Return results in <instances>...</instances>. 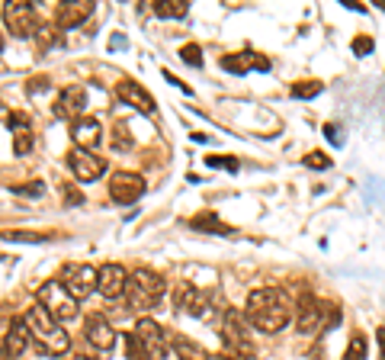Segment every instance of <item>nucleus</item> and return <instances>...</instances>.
Wrapping results in <instances>:
<instances>
[{"mask_svg":"<svg viewBox=\"0 0 385 360\" xmlns=\"http://www.w3.org/2000/svg\"><path fill=\"white\" fill-rule=\"evenodd\" d=\"M4 23L16 39H29L39 29L36 7L29 0H10V4H4Z\"/></svg>","mask_w":385,"mask_h":360,"instance_id":"obj_5","label":"nucleus"},{"mask_svg":"<svg viewBox=\"0 0 385 360\" xmlns=\"http://www.w3.org/2000/svg\"><path fill=\"white\" fill-rule=\"evenodd\" d=\"M305 168L327 171V168H331V158H327L325 152H309V154H305Z\"/></svg>","mask_w":385,"mask_h":360,"instance_id":"obj_30","label":"nucleus"},{"mask_svg":"<svg viewBox=\"0 0 385 360\" xmlns=\"http://www.w3.org/2000/svg\"><path fill=\"white\" fill-rule=\"evenodd\" d=\"M26 347H29V328H26V322H13L4 338V351H7V357H20Z\"/></svg>","mask_w":385,"mask_h":360,"instance_id":"obj_20","label":"nucleus"},{"mask_svg":"<svg viewBox=\"0 0 385 360\" xmlns=\"http://www.w3.org/2000/svg\"><path fill=\"white\" fill-rule=\"evenodd\" d=\"M90 13H93V4H87V0L61 4V7L55 10V29H74L83 20H90Z\"/></svg>","mask_w":385,"mask_h":360,"instance_id":"obj_17","label":"nucleus"},{"mask_svg":"<svg viewBox=\"0 0 385 360\" xmlns=\"http://www.w3.org/2000/svg\"><path fill=\"white\" fill-rule=\"evenodd\" d=\"M183 62L193 65V68H203V52H199V46H183Z\"/></svg>","mask_w":385,"mask_h":360,"instance_id":"obj_32","label":"nucleus"},{"mask_svg":"<svg viewBox=\"0 0 385 360\" xmlns=\"http://www.w3.org/2000/svg\"><path fill=\"white\" fill-rule=\"evenodd\" d=\"M55 42H58V29H55V26H39V32H36V46H39V52L52 48Z\"/></svg>","mask_w":385,"mask_h":360,"instance_id":"obj_27","label":"nucleus"},{"mask_svg":"<svg viewBox=\"0 0 385 360\" xmlns=\"http://www.w3.org/2000/svg\"><path fill=\"white\" fill-rule=\"evenodd\" d=\"M370 354V345H366V335H353L350 338L347 351H344V360H366Z\"/></svg>","mask_w":385,"mask_h":360,"instance_id":"obj_26","label":"nucleus"},{"mask_svg":"<svg viewBox=\"0 0 385 360\" xmlns=\"http://www.w3.org/2000/svg\"><path fill=\"white\" fill-rule=\"evenodd\" d=\"M350 48H353V55H370L372 52V39L370 36H356Z\"/></svg>","mask_w":385,"mask_h":360,"instance_id":"obj_35","label":"nucleus"},{"mask_svg":"<svg viewBox=\"0 0 385 360\" xmlns=\"http://www.w3.org/2000/svg\"><path fill=\"white\" fill-rule=\"evenodd\" d=\"M321 93V81H302V84H292V97L299 100H311Z\"/></svg>","mask_w":385,"mask_h":360,"instance_id":"obj_28","label":"nucleus"},{"mask_svg":"<svg viewBox=\"0 0 385 360\" xmlns=\"http://www.w3.org/2000/svg\"><path fill=\"white\" fill-rule=\"evenodd\" d=\"M142 193H144V177L142 174L119 171V174H113V180H109V196H113L116 203H122V206L135 203Z\"/></svg>","mask_w":385,"mask_h":360,"instance_id":"obj_9","label":"nucleus"},{"mask_svg":"<svg viewBox=\"0 0 385 360\" xmlns=\"http://www.w3.org/2000/svg\"><path fill=\"white\" fill-rule=\"evenodd\" d=\"M68 164H71V171H74V177L81 180V184H93V180H100V177L106 174L103 158L93 154V152H81V148L68 152Z\"/></svg>","mask_w":385,"mask_h":360,"instance_id":"obj_8","label":"nucleus"},{"mask_svg":"<svg viewBox=\"0 0 385 360\" xmlns=\"http://www.w3.org/2000/svg\"><path fill=\"white\" fill-rule=\"evenodd\" d=\"M154 13L164 16V20H183L189 13V4L187 0H158L154 4Z\"/></svg>","mask_w":385,"mask_h":360,"instance_id":"obj_24","label":"nucleus"},{"mask_svg":"<svg viewBox=\"0 0 385 360\" xmlns=\"http://www.w3.org/2000/svg\"><path fill=\"white\" fill-rule=\"evenodd\" d=\"M71 360H97V357H87V354H74Z\"/></svg>","mask_w":385,"mask_h":360,"instance_id":"obj_41","label":"nucleus"},{"mask_svg":"<svg viewBox=\"0 0 385 360\" xmlns=\"http://www.w3.org/2000/svg\"><path fill=\"white\" fill-rule=\"evenodd\" d=\"M23 322H26V328H29V338L39 345V351H42V354H48V357H61V354H68V347H71L68 331L61 328V325L55 322L52 315L39 306V302L26 312Z\"/></svg>","mask_w":385,"mask_h":360,"instance_id":"obj_2","label":"nucleus"},{"mask_svg":"<svg viewBox=\"0 0 385 360\" xmlns=\"http://www.w3.org/2000/svg\"><path fill=\"white\" fill-rule=\"evenodd\" d=\"M126 351H128V360H151V357H148V351L138 345L135 335H126Z\"/></svg>","mask_w":385,"mask_h":360,"instance_id":"obj_29","label":"nucleus"},{"mask_svg":"<svg viewBox=\"0 0 385 360\" xmlns=\"http://www.w3.org/2000/svg\"><path fill=\"white\" fill-rule=\"evenodd\" d=\"M132 335L138 338V345L148 351L151 360H161L167 354V338H164V328H161L154 319H138L135 322V331Z\"/></svg>","mask_w":385,"mask_h":360,"instance_id":"obj_7","label":"nucleus"},{"mask_svg":"<svg viewBox=\"0 0 385 360\" xmlns=\"http://www.w3.org/2000/svg\"><path fill=\"white\" fill-rule=\"evenodd\" d=\"M61 196H65V203H71V206H81L83 203L81 190H74V184H61Z\"/></svg>","mask_w":385,"mask_h":360,"instance_id":"obj_34","label":"nucleus"},{"mask_svg":"<svg viewBox=\"0 0 385 360\" xmlns=\"http://www.w3.org/2000/svg\"><path fill=\"white\" fill-rule=\"evenodd\" d=\"M4 238H10V241H46L48 235H36V232H4Z\"/></svg>","mask_w":385,"mask_h":360,"instance_id":"obj_33","label":"nucleus"},{"mask_svg":"<svg viewBox=\"0 0 385 360\" xmlns=\"http://www.w3.org/2000/svg\"><path fill=\"white\" fill-rule=\"evenodd\" d=\"M39 306L46 309L58 325L77 319V299L71 296V293L65 290V284H58V280H48V284L39 286Z\"/></svg>","mask_w":385,"mask_h":360,"instance_id":"obj_4","label":"nucleus"},{"mask_svg":"<svg viewBox=\"0 0 385 360\" xmlns=\"http://www.w3.org/2000/svg\"><path fill=\"white\" fill-rule=\"evenodd\" d=\"M109 142H113V148L116 152H128V148L135 145V142H132V132H128V123H113V138H109Z\"/></svg>","mask_w":385,"mask_h":360,"instance_id":"obj_25","label":"nucleus"},{"mask_svg":"<svg viewBox=\"0 0 385 360\" xmlns=\"http://www.w3.org/2000/svg\"><path fill=\"white\" fill-rule=\"evenodd\" d=\"M215 360H244V357H234V354H219Z\"/></svg>","mask_w":385,"mask_h":360,"instance_id":"obj_40","label":"nucleus"},{"mask_svg":"<svg viewBox=\"0 0 385 360\" xmlns=\"http://www.w3.org/2000/svg\"><path fill=\"white\" fill-rule=\"evenodd\" d=\"M83 335H87V341H90L97 351H113L116 347V331H113V325L106 322L103 315H90L87 322H83Z\"/></svg>","mask_w":385,"mask_h":360,"instance_id":"obj_15","label":"nucleus"},{"mask_svg":"<svg viewBox=\"0 0 385 360\" xmlns=\"http://www.w3.org/2000/svg\"><path fill=\"white\" fill-rule=\"evenodd\" d=\"M10 123V129H13V152L16 154H29L32 152V132H29V126H26V116H10L7 119Z\"/></svg>","mask_w":385,"mask_h":360,"instance_id":"obj_21","label":"nucleus"},{"mask_svg":"<svg viewBox=\"0 0 385 360\" xmlns=\"http://www.w3.org/2000/svg\"><path fill=\"white\" fill-rule=\"evenodd\" d=\"M116 100L126 103V107H132V109H138V113H148V116L158 109L154 97L144 91L142 84H135V81H119V84H116Z\"/></svg>","mask_w":385,"mask_h":360,"instance_id":"obj_12","label":"nucleus"},{"mask_svg":"<svg viewBox=\"0 0 385 360\" xmlns=\"http://www.w3.org/2000/svg\"><path fill=\"white\" fill-rule=\"evenodd\" d=\"M16 193H26V196H42V184H26V187H13Z\"/></svg>","mask_w":385,"mask_h":360,"instance_id":"obj_36","label":"nucleus"},{"mask_svg":"<svg viewBox=\"0 0 385 360\" xmlns=\"http://www.w3.org/2000/svg\"><path fill=\"white\" fill-rule=\"evenodd\" d=\"M376 341H379V360H385V328H379Z\"/></svg>","mask_w":385,"mask_h":360,"instance_id":"obj_38","label":"nucleus"},{"mask_svg":"<svg viewBox=\"0 0 385 360\" xmlns=\"http://www.w3.org/2000/svg\"><path fill=\"white\" fill-rule=\"evenodd\" d=\"M71 138H74V145L81 148V152H93V148L100 145L103 132H100V123L93 116H81V119L71 126Z\"/></svg>","mask_w":385,"mask_h":360,"instance_id":"obj_18","label":"nucleus"},{"mask_svg":"<svg viewBox=\"0 0 385 360\" xmlns=\"http://www.w3.org/2000/svg\"><path fill=\"white\" fill-rule=\"evenodd\" d=\"M325 135L331 138L334 145H340V142H344V138H340V129H337V126H334V123H327V126H325Z\"/></svg>","mask_w":385,"mask_h":360,"instance_id":"obj_37","label":"nucleus"},{"mask_svg":"<svg viewBox=\"0 0 385 360\" xmlns=\"http://www.w3.org/2000/svg\"><path fill=\"white\" fill-rule=\"evenodd\" d=\"M222 68L231 71V74H248V71H270V58H264V55H228V58H222Z\"/></svg>","mask_w":385,"mask_h":360,"instance_id":"obj_19","label":"nucleus"},{"mask_svg":"<svg viewBox=\"0 0 385 360\" xmlns=\"http://www.w3.org/2000/svg\"><path fill=\"white\" fill-rule=\"evenodd\" d=\"M222 338H225V347L234 357H244V354L254 351L248 341V328H244V315L238 309H228L225 312V319H222Z\"/></svg>","mask_w":385,"mask_h":360,"instance_id":"obj_6","label":"nucleus"},{"mask_svg":"<svg viewBox=\"0 0 385 360\" xmlns=\"http://www.w3.org/2000/svg\"><path fill=\"white\" fill-rule=\"evenodd\" d=\"M65 290H68L77 302H81V299H87L93 290H97V270H93L90 264L68 267V270H65Z\"/></svg>","mask_w":385,"mask_h":360,"instance_id":"obj_11","label":"nucleus"},{"mask_svg":"<svg viewBox=\"0 0 385 360\" xmlns=\"http://www.w3.org/2000/svg\"><path fill=\"white\" fill-rule=\"evenodd\" d=\"M205 164H209V168H228V171H238V161H234V158H228V154H209V158H205Z\"/></svg>","mask_w":385,"mask_h":360,"instance_id":"obj_31","label":"nucleus"},{"mask_svg":"<svg viewBox=\"0 0 385 360\" xmlns=\"http://www.w3.org/2000/svg\"><path fill=\"white\" fill-rule=\"evenodd\" d=\"M126 286H128V270L122 267V264H103V267L97 270L100 296L119 299V296H126Z\"/></svg>","mask_w":385,"mask_h":360,"instance_id":"obj_10","label":"nucleus"},{"mask_svg":"<svg viewBox=\"0 0 385 360\" xmlns=\"http://www.w3.org/2000/svg\"><path fill=\"white\" fill-rule=\"evenodd\" d=\"M83 107H87V91L83 87H65V91L58 93V100H55V116L58 119H81Z\"/></svg>","mask_w":385,"mask_h":360,"instance_id":"obj_14","label":"nucleus"},{"mask_svg":"<svg viewBox=\"0 0 385 360\" xmlns=\"http://www.w3.org/2000/svg\"><path fill=\"white\" fill-rule=\"evenodd\" d=\"M109 46H113V48H122V46H126V39H122V36H113V42H109Z\"/></svg>","mask_w":385,"mask_h":360,"instance_id":"obj_39","label":"nucleus"},{"mask_svg":"<svg viewBox=\"0 0 385 360\" xmlns=\"http://www.w3.org/2000/svg\"><path fill=\"white\" fill-rule=\"evenodd\" d=\"M0 360H10V357H7V351H0Z\"/></svg>","mask_w":385,"mask_h":360,"instance_id":"obj_42","label":"nucleus"},{"mask_svg":"<svg viewBox=\"0 0 385 360\" xmlns=\"http://www.w3.org/2000/svg\"><path fill=\"white\" fill-rule=\"evenodd\" d=\"M174 354L180 360H212L205 354V347L196 345V341H189V338H174Z\"/></svg>","mask_w":385,"mask_h":360,"instance_id":"obj_23","label":"nucleus"},{"mask_svg":"<svg viewBox=\"0 0 385 360\" xmlns=\"http://www.w3.org/2000/svg\"><path fill=\"white\" fill-rule=\"evenodd\" d=\"M164 293H167L164 276L154 274L151 267H138L135 274H128L126 299H128V306L135 309V312H148V309H154L161 299H164Z\"/></svg>","mask_w":385,"mask_h":360,"instance_id":"obj_3","label":"nucleus"},{"mask_svg":"<svg viewBox=\"0 0 385 360\" xmlns=\"http://www.w3.org/2000/svg\"><path fill=\"white\" fill-rule=\"evenodd\" d=\"M189 225L196 232H212V235H231V225H225L215 213H203L196 219H189Z\"/></svg>","mask_w":385,"mask_h":360,"instance_id":"obj_22","label":"nucleus"},{"mask_svg":"<svg viewBox=\"0 0 385 360\" xmlns=\"http://www.w3.org/2000/svg\"><path fill=\"white\" fill-rule=\"evenodd\" d=\"M289 315H292V309L276 286H260L248 296V322L264 335L283 331L289 325Z\"/></svg>","mask_w":385,"mask_h":360,"instance_id":"obj_1","label":"nucleus"},{"mask_svg":"<svg viewBox=\"0 0 385 360\" xmlns=\"http://www.w3.org/2000/svg\"><path fill=\"white\" fill-rule=\"evenodd\" d=\"M0 52H4V36H0Z\"/></svg>","mask_w":385,"mask_h":360,"instance_id":"obj_43","label":"nucleus"},{"mask_svg":"<svg viewBox=\"0 0 385 360\" xmlns=\"http://www.w3.org/2000/svg\"><path fill=\"white\" fill-rule=\"evenodd\" d=\"M321 319H325V306L315 296H302V302L295 309V328L302 335H311V331L321 328Z\"/></svg>","mask_w":385,"mask_h":360,"instance_id":"obj_16","label":"nucleus"},{"mask_svg":"<svg viewBox=\"0 0 385 360\" xmlns=\"http://www.w3.org/2000/svg\"><path fill=\"white\" fill-rule=\"evenodd\" d=\"M174 302H177V309L180 312H187V315H196V319H203L205 312H209V302H212V296L205 290H196V286H189V284H183V286H177V293H174Z\"/></svg>","mask_w":385,"mask_h":360,"instance_id":"obj_13","label":"nucleus"}]
</instances>
